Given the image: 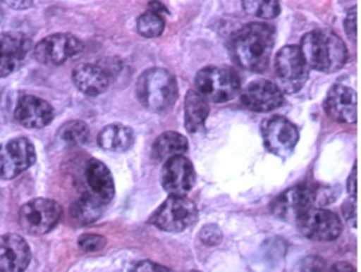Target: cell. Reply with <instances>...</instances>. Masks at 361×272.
<instances>
[{"label":"cell","instance_id":"cell-1","mask_svg":"<svg viewBox=\"0 0 361 272\" xmlns=\"http://www.w3.org/2000/svg\"><path fill=\"white\" fill-rule=\"evenodd\" d=\"M276 32L269 25L252 23L243 27L231 41L234 62L253 73H263L269 64L274 50Z\"/></svg>","mask_w":361,"mask_h":272},{"label":"cell","instance_id":"cell-2","mask_svg":"<svg viewBox=\"0 0 361 272\" xmlns=\"http://www.w3.org/2000/svg\"><path fill=\"white\" fill-rule=\"evenodd\" d=\"M300 50L308 68L324 73L339 71L348 54L339 35L327 29L310 31L301 39Z\"/></svg>","mask_w":361,"mask_h":272},{"label":"cell","instance_id":"cell-3","mask_svg":"<svg viewBox=\"0 0 361 272\" xmlns=\"http://www.w3.org/2000/svg\"><path fill=\"white\" fill-rule=\"evenodd\" d=\"M139 102L155 113L168 111L178 98L176 79L164 68L147 69L139 77L136 85Z\"/></svg>","mask_w":361,"mask_h":272},{"label":"cell","instance_id":"cell-4","mask_svg":"<svg viewBox=\"0 0 361 272\" xmlns=\"http://www.w3.org/2000/svg\"><path fill=\"white\" fill-rule=\"evenodd\" d=\"M195 85L204 99L214 103L229 102L240 90V79L228 66H208L198 71Z\"/></svg>","mask_w":361,"mask_h":272},{"label":"cell","instance_id":"cell-5","mask_svg":"<svg viewBox=\"0 0 361 272\" xmlns=\"http://www.w3.org/2000/svg\"><path fill=\"white\" fill-rule=\"evenodd\" d=\"M198 210L187 196H169L166 202L152 215L149 223L162 231H183L197 221Z\"/></svg>","mask_w":361,"mask_h":272},{"label":"cell","instance_id":"cell-6","mask_svg":"<svg viewBox=\"0 0 361 272\" xmlns=\"http://www.w3.org/2000/svg\"><path fill=\"white\" fill-rule=\"evenodd\" d=\"M62 206L48 198H35L18 213V223L25 233L41 236L51 231L62 217Z\"/></svg>","mask_w":361,"mask_h":272},{"label":"cell","instance_id":"cell-7","mask_svg":"<svg viewBox=\"0 0 361 272\" xmlns=\"http://www.w3.org/2000/svg\"><path fill=\"white\" fill-rule=\"evenodd\" d=\"M274 70L278 87L286 94L299 92L308 79V66L298 46H285L278 52Z\"/></svg>","mask_w":361,"mask_h":272},{"label":"cell","instance_id":"cell-8","mask_svg":"<svg viewBox=\"0 0 361 272\" xmlns=\"http://www.w3.org/2000/svg\"><path fill=\"white\" fill-rule=\"evenodd\" d=\"M37 161L35 145L29 139H11L0 144V180H11Z\"/></svg>","mask_w":361,"mask_h":272},{"label":"cell","instance_id":"cell-9","mask_svg":"<svg viewBox=\"0 0 361 272\" xmlns=\"http://www.w3.org/2000/svg\"><path fill=\"white\" fill-rule=\"evenodd\" d=\"M295 223L302 235L316 242H331L339 237L342 232L341 219L326 209L314 206L306 211Z\"/></svg>","mask_w":361,"mask_h":272},{"label":"cell","instance_id":"cell-10","mask_svg":"<svg viewBox=\"0 0 361 272\" xmlns=\"http://www.w3.org/2000/svg\"><path fill=\"white\" fill-rule=\"evenodd\" d=\"M81 39L69 33H56L42 39L35 48L37 62L47 66H60L83 51Z\"/></svg>","mask_w":361,"mask_h":272},{"label":"cell","instance_id":"cell-11","mask_svg":"<svg viewBox=\"0 0 361 272\" xmlns=\"http://www.w3.org/2000/svg\"><path fill=\"white\" fill-rule=\"evenodd\" d=\"M316 204V187L299 185L287 189L274 198L271 212L274 216L285 221H297L306 211Z\"/></svg>","mask_w":361,"mask_h":272},{"label":"cell","instance_id":"cell-12","mask_svg":"<svg viewBox=\"0 0 361 272\" xmlns=\"http://www.w3.org/2000/svg\"><path fill=\"white\" fill-rule=\"evenodd\" d=\"M262 136L267 151L283 159L293 154L299 141L298 128L282 116H274L264 121Z\"/></svg>","mask_w":361,"mask_h":272},{"label":"cell","instance_id":"cell-13","mask_svg":"<svg viewBox=\"0 0 361 272\" xmlns=\"http://www.w3.org/2000/svg\"><path fill=\"white\" fill-rule=\"evenodd\" d=\"M164 191L173 196H187L196 183L192 162L183 155L175 156L164 162L160 174Z\"/></svg>","mask_w":361,"mask_h":272},{"label":"cell","instance_id":"cell-14","mask_svg":"<svg viewBox=\"0 0 361 272\" xmlns=\"http://www.w3.org/2000/svg\"><path fill=\"white\" fill-rule=\"evenodd\" d=\"M32 47L30 37L22 32L0 33V78L16 73Z\"/></svg>","mask_w":361,"mask_h":272},{"label":"cell","instance_id":"cell-15","mask_svg":"<svg viewBox=\"0 0 361 272\" xmlns=\"http://www.w3.org/2000/svg\"><path fill=\"white\" fill-rule=\"evenodd\" d=\"M240 101L250 111L268 113L283 104L284 96L276 84L267 80H257L245 88Z\"/></svg>","mask_w":361,"mask_h":272},{"label":"cell","instance_id":"cell-16","mask_svg":"<svg viewBox=\"0 0 361 272\" xmlns=\"http://www.w3.org/2000/svg\"><path fill=\"white\" fill-rule=\"evenodd\" d=\"M325 113L338 123L354 124L357 121L356 92L348 86L334 85L323 103Z\"/></svg>","mask_w":361,"mask_h":272},{"label":"cell","instance_id":"cell-17","mask_svg":"<svg viewBox=\"0 0 361 272\" xmlns=\"http://www.w3.org/2000/svg\"><path fill=\"white\" fill-rule=\"evenodd\" d=\"M30 261V246L22 235H0V272H24Z\"/></svg>","mask_w":361,"mask_h":272},{"label":"cell","instance_id":"cell-18","mask_svg":"<svg viewBox=\"0 0 361 272\" xmlns=\"http://www.w3.org/2000/svg\"><path fill=\"white\" fill-rule=\"evenodd\" d=\"M116 68L103 65L81 64L73 71V81L75 87L88 97L104 94L111 85V77Z\"/></svg>","mask_w":361,"mask_h":272},{"label":"cell","instance_id":"cell-19","mask_svg":"<svg viewBox=\"0 0 361 272\" xmlns=\"http://www.w3.org/2000/svg\"><path fill=\"white\" fill-rule=\"evenodd\" d=\"M14 117L24 128L39 130L51 123L54 118V111L47 101L28 94L18 100Z\"/></svg>","mask_w":361,"mask_h":272},{"label":"cell","instance_id":"cell-20","mask_svg":"<svg viewBox=\"0 0 361 272\" xmlns=\"http://www.w3.org/2000/svg\"><path fill=\"white\" fill-rule=\"evenodd\" d=\"M86 183L92 195L103 204L115 197V183L109 168L98 159H90L85 170Z\"/></svg>","mask_w":361,"mask_h":272},{"label":"cell","instance_id":"cell-21","mask_svg":"<svg viewBox=\"0 0 361 272\" xmlns=\"http://www.w3.org/2000/svg\"><path fill=\"white\" fill-rule=\"evenodd\" d=\"M134 142V130L123 124H109L99 132V145L105 151L123 153L130 149Z\"/></svg>","mask_w":361,"mask_h":272},{"label":"cell","instance_id":"cell-22","mask_svg":"<svg viewBox=\"0 0 361 272\" xmlns=\"http://www.w3.org/2000/svg\"><path fill=\"white\" fill-rule=\"evenodd\" d=\"M210 109L206 99L195 90H189L185 100V125L190 134L198 132L204 126Z\"/></svg>","mask_w":361,"mask_h":272},{"label":"cell","instance_id":"cell-23","mask_svg":"<svg viewBox=\"0 0 361 272\" xmlns=\"http://www.w3.org/2000/svg\"><path fill=\"white\" fill-rule=\"evenodd\" d=\"M189 143L183 135L176 132H166L160 135L153 144L152 155L159 162H166L175 156L183 155Z\"/></svg>","mask_w":361,"mask_h":272},{"label":"cell","instance_id":"cell-24","mask_svg":"<svg viewBox=\"0 0 361 272\" xmlns=\"http://www.w3.org/2000/svg\"><path fill=\"white\" fill-rule=\"evenodd\" d=\"M102 202H99L92 194L85 193L71 204L69 215L77 225H92L102 215Z\"/></svg>","mask_w":361,"mask_h":272},{"label":"cell","instance_id":"cell-25","mask_svg":"<svg viewBox=\"0 0 361 272\" xmlns=\"http://www.w3.org/2000/svg\"><path fill=\"white\" fill-rule=\"evenodd\" d=\"M90 130L87 124L81 120L67 122L59 130V138L71 147L85 144L90 139Z\"/></svg>","mask_w":361,"mask_h":272},{"label":"cell","instance_id":"cell-26","mask_svg":"<svg viewBox=\"0 0 361 272\" xmlns=\"http://www.w3.org/2000/svg\"><path fill=\"white\" fill-rule=\"evenodd\" d=\"M242 6L247 14L262 20H274L281 12L279 0H242Z\"/></svg>","mask_w":361,"mask_h":272},{"label":"cell","instance_id":"cell-27","mask_svg":"<svg viewBox=\"0 0 361 272\" xmlns=\"http://www.w3.org/2000/svg\"><path fill=\"white\" fill-rule=\"evenodd\" d=\"M166 28L164 16L156 12L147 10L137 20V30L139 35L147 39H155L160 37Z\"/></svg>","mask_w":361,"mask_h":272},{"label":"cell","instance_id":"cell-28","mask_svg":"<svg viewBox=\"0 0 361 272\" xmlns=\"http://www.w3.org/2000/svg\"><path fill=\"white\" fill-rule=\"evenodd\" d=\"M107 240L100 234L86 233L78 238V246L84 252H98L106 246Z\"/></svg>","mask_w":361,"mask_h":272},{"label":"cell","instance_id":"cell-29","mask_svg":"<svg viewBox=\"0 0 361 272\" xmlns=\"http://www.w3.org/2000/svg\"><path fill=\"white\" fill-rule=\"evenodd\" d=\"M200 237L202 244L206 246H217L223 240V232L219 225H214V223H208L200 230Z\"/></svg>","mask_w":361,"mask_h":272},{"label":"cell","instance_id":"cell-30","mask_svg":"<svg viewBox=\"0 0 361 272\" xmlns=\"http://www.w3.org/2000/svg\"><path fill=\"white\" fill-rule=\"evenodd\" d=\"M326 261L320 256L306 257L302 264V272H326Z\"/></svg>","mask_w":361,"mask_h":272},{"label":"cell","instance_id":"cell-31","mask_svg":"<svg viewBox=\"0 0 361 272\" xmlns=\"http://www.w3.org/2000/svg\"><path fill=\"white\" fill-rule=\"evenodd\" d=\"M357 13L356 8L354 10H350L344 20V30H345L346 35L348 39L352 42H356L357 39Z\"/></svg>","mask_w":361,"mask_h":272},{"label":"cell","instance_id":"cell-32","mask_svg":"<svg viewBox=\"0 0 361 272\" xmlns=\"http://www.w3.org/2000/svg\"><path fill=\"white\" fill-rule=\"evenodd\" d=\"M133 272H172L169 268L151 261H140Z\"/></svg>","mask_w":361,"mask_h":272},{"label":"cell","instance_id":"cell-33","mask_svg":"<svg viewBox=\"0 0 361 272\" xmlns=\"http://www.w3.org/2000/svg\"><path fill=\"white\" fill-rule=\"evenodd\" d=\"M342 213H343L346 221L356 225V198L350 197V199L344 202L342 206Z\"/></svg>","mask_w":361,"mask_h":272},{"label":"cell","instance_id":"cell-34","mask_svg":"<svg viewBox=\"0 0 361 272\" xmlns=\"http://www.w3.org/2000/svg\"><path fill=\"white\" fill-rule=\"evenodd\" d=\"M5 5L16 11H24L30 9L35 0H1Z\"/></svg>","mask_w":361,"mask_h":272},{"label":"cell","instance_id":"cell-35","mask_svg":"<svg viewBox=\"0 0 361 272\" xmlns=\"http://www.w3.org/2000/svg\"><path fill=\"white\" fill-rule=\"evenodd\" d=\"M348 192L350 197L357 198V166L355 164L348 179Z\"/></svg>","mask_w":361,"mask_h":272},{"label":"cell","instance_id":"cell-36","mask_svg":"<svg viewBox=\"0 0 361 272\" xmlns=\"http://www.w3.org/2000/svg\"><path fill=\"white\" fill-rule=\"evenodd\" d=\"M329 272H357L355 269L354 266L350 264L346 263V261H338V263L334 264L331 266V269Z\"/></svg>","mask_w":361,"mask_h":272},{"label":"cell","instance_id":"cell-37","mask_svg":"<svg viewBox=\"0 0 361 272\" xmlns=\"http://www.w3.org/2000/svg\"><path fill=\"white\" fill-rule=\"evenodd\" d=\"M149 10L151 11L156 12V13L160 14V16H164V14L168 13V10L164 7L162 4H160L159 1H152L149 5Z\"/></svg>","mask_w":361,"mask_h":272},{"label":"cell","instance_id":"cell-38","mask_svg":"<svg viewBox=\"0 0 361 272\" xmlns=\"http://www.w3.org/2000/svg\"><path fill=\"white\" fill-rule=\"evenodd\" d=\"M1 20H3V11L0 9V23H1Z\"/></svg>","mask_w":361,"mask_h":272},{"label":"cell","instance_id":"cell-39","mask_svg":"<svg viewBox=\"0 0 361 272\" xmlns=\"http://www.w3.org/2000/svg\"><path fill=\"white\" fill-rule=\"evenodd\" d=\"M190 272H200V271H196V270H194V271H190Z\"/></svg>","mask_w":361,"mask_h":272}]
</instances>
